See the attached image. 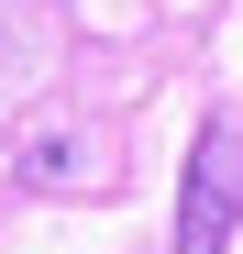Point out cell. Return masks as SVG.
Listing matches in <instances>:
<instances>
[{
    "mask_svg": "<svg viewBox=\"0 0 243 254\" xmlns=\"http://www.w3.org/2000/svg\"><path fill=\"white\" fill-rule=\"evenodd\" d=\"M243 210V133L232 122H199L188 144V199H177V254H221Z\"/></svg>",
    "mask_w": 243,
    "mask_h": 254,
    "instance_id": "1",
    "label": "cell"
}]
</instances>
